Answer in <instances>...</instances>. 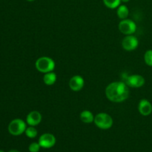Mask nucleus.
Listing matches in <instances>:
<instances>
[{
  "instance_id": "1",
  "label": "nucleus",
  "mask_w": 152,
  "mask_h": 152,
  "mask_svg": "<svg viewBox=\"0 0 152 152\" xmlns=\"http://www.w3.org/2000/svg\"><path fill=\"white\" fill-rule=\"evenodd\" d=\"M105 95L111 102H123L129 96V88L123 82H114L106 87Z\"/></svg>"
},
{
  "instance_id": "2",
  "label": "nucleus",
  "mask_w": 152,
  "mask_h": 152,
  "mask_svg": "<svg viewBox=\"0 0 152 152\" xmlns=\"http://www.w3.org/2000/svg\"><path fill=\"white\" fill-rule=\"evenodd\" d=\"M55 62L53 59L48 56H42L36 61V68L39 72L46 73L53 71L55 68Z\"/></svg>"
},
{
  "instance_id": "3",
  "label": "nucleus",
  "mask_w": 152,
  "mask_h": 152,
  "mask_svg": "<svg viewBox=\"0 0 152 152\" xmlns=\"http://www.w3.org/2000/svg\"><path fill=\"white\" fill-rule=\"evenodd\" d=\"M94 122L98 128L103 130L109 129L110 128L112 127L114 123L112 117L106 113H99L96 114L94 117Z\"/></svg>"
},
{
  "instance_id": "4",
  "label": "nucleus",
  "mask_w": 152,
  "mask_h": 152,
  "mask_svg": "<svg viewBox=\"0 0 152 152\" xmlns=\"http://www.w3.org/2000/svg\"><path fill=\"white\" fill-rule=\"evenodd\" d=\"M27 129L26 123L21 119H14L8 125V132L13 136H19L25 133Z\"/></svg>"
},
{
  "instance_id": "5",
  "label": "nucleus",
  "mask_w": 152,
  "mask_h": 152,
  "mask_svg": "<svg viewBox=\"0 0 152 152\" xmlns=\"http://www.w3.org/2000/svg\"><path fill=\"white\" fill-rule=\"evenodd\" d=\"M119 30L120 32L126 35H132L134 34L137 30V25L132 19H123L119 23Z\"/></svg>"
},
{
  "instance_id": "6",
  "label": "nucleus",
  "mask_w": 152,
  "mask_h": 152,
  "mask_svg": "<svg viewBox=\"0 0 152 152\" xmlns=\"http://www.w3.org/2000/svg\"><path fill=\"white\" fill-rule=\"evenodd\" d=\"M56 141V137L54 135L50 133H45L40 136L38 142L39 143L41 148H50L54 146Z\"/></svg>"
},
{
  "instance_id": "7",
  "label": "nucleus",
  "mask_w": 152,
  "mask_h": 152,
  "mask_svg": "<svg viewBox=\"0 0 152 152\" xmlns=\"http://www.w3.org/2000/svg\"><path fill=\"white\" fill-rule=\"evenodd\" d=\"M139 41L136 37L133 35H126V37L122 41V46L128 51L134 50L138 47Z\"/></svg>"
},
{
  "instance_id": "8",
  "label": "nucleus",
  "mask_w": 152,
  "mask_h": 152,
  "mask_svg": "<svg viewBox=\"0 0 152 152\" xmlns=\"http://www.w3.org/2000/svg\"><path fill=\"white\" fill-rule=\"evenodd\" d=\"M145 79L140 74H133L126 78V84L129 87L140 88L145 84Z\"/></svg>"
},
{
  "instance_id": "9",
  "label": "nucleus",
  "mask_w": 152,
  "mask_h": 152,
  "mask_svg": "<svg viewBox=\"0 0 152 152\" xmlns=\"http://www.w3.org/2000/svg\"><path fill=\"white\" fill-rule=\"evenodd\" d=\"M84 79L80 75H75L69 81V87L74 91H79L84 87Z\"/></svg>"
},
{
  "instance_id": "10",
  "label": "nucleus",
  "mask_w": 152,
  "mask_h": 152,
  "mask_svg": "<svg viewBox=\"0 0 152 152\" xmlns=\"http://www.w3.org/2000/svg\"><path fill=\"white\" fill-rule=\"evenodd\" d=\"M42 119V114L39 111H31L27 116L26 122L30 126H36L41 123Z\"/></svg>"
},
{
  "instance_id": "11",
  "label": "nucleus",
  "mask_w": 152,
  "mask_h": 152,
  "mask_svg": "<svg viewBox=\"0 0 152 152\" xmlns=\"http://www.w3.org/2000/svg\"><path fill=\"white\" fill-rule=\"evenodd\" d=\"M138 110L142 116H148L152 112V105L146 99H142L140 101L138 105Z\"/></svg>"
},
{
  "instance_id": "12",
  "label": "nucleus",
  "mask_w": 152,
  "mask_h": 152,
  "mask_svg": "<svg viewBox=\"0 0 152 152\" xmlns=\"http://www.w3.org/2000/svg\"><path fill=\"white\" fill-rule=\"evenodd\" d=\"M80 120L85 123H91L94 121V114L90 111L85 110L80 113Z\"/></svg>"
},
{
  "instance_id": "13",
  "label": "nucleus",
  "mask_w": 152,
  "mask_h": 152,
  "mask_svg": "<svg viewBox=\"0 0 152 152\" xmlns=\"http://www.w3.org/2000/svg\"><path fill=\"white\" fill-rule=\"evenodd\" d=\"M56 79H57L56 74L53 73V71H50V72L46 73L45 74L44 77H43V81H44L45 84L47 85V86H52L56 83Z\"/></svg>"
},
{
  "instance_id": "14",
  "label": "nucleus",
  "mask_w": 152,
  "mask_h": 152,
  "mask_svg": "<svg viewBox=\"0 0 152 152\" xmlns=\"http://www.w3.org/2000/svg\"><path fill=\"white\" fill-rule=\"evenodd\" d=\"M117 16H118V17L120 19H125L129 16V10L127 6L124 5V4H122V5H120L117 7Z\"/></svg>"
},
{
  "instance_id": "15",
  "label": "nucleus",
  "mask_w": 152,
  "mask_h": 152,
  "mask_svg": "<svg viewBox=\"0 0 152 152\" xmlns=\"http://www.w3.org/2000/svg\"><path fill=\"white\" fill-rule=\"evenodd\" d=\"M103 3L108 8L115 9L120 5L121 0H103Z\"/></svg>"
},
{
  "instance_id": "16",
  "label": "nucleus",
  "mask_w": 152,
  "mask_h": 152,
  "mask_svg": "<svg viewBox=\"0 0 152 152\" xmlns=\"http://www.w3.org/2000/svg\"><path fill=\"white\" fill-rule=\"evenodd\" d=\"M25 133L28 137L31 138V139L35 138L37 136V134H38V132H37V129L34 128V126H29L28 128H27Z\"/></svg>"
},
{
  "instance_id": "17",
  "label": "nucleus",
  "mask_w": 152,
  "mask_h": 152,
  "mask_svg": "<svg viewBox=\"0 0 152 152\" xmlns=\"http://www.w3.org/2000/svg\"><path fill=\"white\" fill-rule=\"evenodd\" d=\"M144 60L145 64L152 67V50H148L144 55Z\"/></svg>"
},
{
  "instance_id": "18",
  "label": "nucleus",
  "mask_w": 152,
  "mask_h": 152,
  "mask_svg": "<svg viewBox=\"0 0 152 152\" xmlns=\"http://www.w3.org/2000/svg\"><path fill=\"white\" fill-rule=\"evenodd\" d=\"M40 148H41V146H40L39 142H32L28 147V149H29L30 152H39Z\"/></svg>"
},
{
  "instance_id": "19",
  "label": "nucleus",
  "mask_w": 152,
  "mask_h": 152,
  "mask_svg": "<svg viewBox=\"0 0 152 152\" xmlns=\"http://www.w3.org/2000/svg\"><path fill=\"white\" fill-rule=\"evenodd\" d=\"M8 152H21V151H18V150H16V149H12L10 150V151H9Z\"/></svg>"
},
{
  "instance_id": "20",
  "label": "nucleus",
  "mask_w": 152,
  "mask_h": 152,
  "mask_svg": "<svg viewBox=\"0 0 152 152\" xmlns=\"http://www.w3.org/2000/svg\"><path fill=\"white\" fill-rule=\"evenodd\" d=\"M130 1V0H121V2H124V3H127L129 2V1Z\"/></svg>"
},
{
  "instance_id": "21",
  "label": "nucleus",
  "mask_w": 152,
  "mask_h": 152,
  "mask_svg": "<svg viewBox=\"0 0 152 152\" xmlns=\"http://www.w3.org/2000/svg\"><path fill=\"white\" fill-rule=\"evenodd\" d=\"M27 1H34V0H27Z\"/></svg>"
},
{
  "instance_id": "22",
  "label": "nucleus",
  "mask_w": 152,
  "mask_h": 152,
  "mask_svg": "<svg viewBox=\"0 0 152 152\" xmlns=\"http://www.w3.org/2000/svg\"><path fill=\"white\" fill-rule=\"evenodd\" d=\"M0 152H5V151H2V150H0Z\"/></svg>"
}]
</instances>
